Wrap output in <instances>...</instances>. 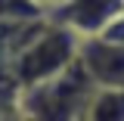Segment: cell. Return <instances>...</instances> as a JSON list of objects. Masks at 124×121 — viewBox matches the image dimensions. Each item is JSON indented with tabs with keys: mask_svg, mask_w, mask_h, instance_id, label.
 I'll use <instances>...</instances> for the list:
<instances>
[{
	"mask_svg": "<svg viewBox=\"0 0 124 121\" xmlns=\"http://www.w3.org/2000/svg\"><path fill=\"white\" fill-rule=\"evenodd\" d=\"M93 90V81L81 68V62H75L62 75L22 90L19 103L25 121H84V109Z\"/></svg>",
	"mask_w": 124,
	"mask_h": 121,
	"instance_id": "obj_1",
	"label": "cell"
},
{
	"mask_svg": "<svg viewBox=\"0 0 124 121\" xmlns=\"http://www.w3.org/2000/svg\"><path fill=\"white\" fill-rule=\"evenodd\" d=\"M78 50H81V40L71 31L50 22V16H46L44 28L28 40V47L19 53V59L13 65V81L19 87V93L62 75L65 68H71L78 62Z\"/></svg>",
	"mask_w": 124,
	"mask_h": 121,
	"instance_id": "obj_2",
	"label": "cell"
},
{
	"mask_svg": "<svg viewBox=\"0 0 124 121\" xmlns=\"http://www.w3.org/2000/svg\"><path fill=\"white\" fill-rule=\"evenodd\" d=\"M124 13V0H62L50 9V22L71 31L78 40L102 37L106 28Z\"/></svg>",
	"mask_w": 124,
	"mask_h": 121,
	"instance_id": "obj_3",
	"label": "cell"
},
{
	"mask_svg": "<svg viewBox=\"0 0 124 121\" xmlns=\"http://www.w3.org/2000/svg\"><path fill=\"white\" fill-rule=\"evenodd\" d=\"M78 62L93 81V87H124V47L102 37L81 40Z\"/></svg>",
	"mask_w": 124,
	"mask_h": 121,
	"instance_id": "obj_4",
	"label": "cell"
},
{
	"mask_svg": "<svg viewBox=\"0 0 124 121\" xmlns=\"http://www.w3.org/2000/svg\"><path fill=\"white\" fill-rule=\"evenodd\" d=\"M84 121H124V87H96L84 109Z\"/></svg>",
	"mask_w": 124,
	"mask_h": 121,
	"instance_id": "obj_5",
	"label": "cell"
},
{
	"mask_svg": "<svg viewBox=\"0 0 124 121\" xmlns=\"http://www.w3.org/2000/svg\"><path fill=\"white\" fill-rule=\"evenodd\" d=\"M44 9H37L28 0H0V25L6 22H28V19H44Z\"/></svg>",
	"mask_w": 124,
	"mask_h": 121,
	"instance_id": "obj_6",
	"label": "cell"
},
{
	"mask_svg": "<svg viewBox=\"0 0 124 121\" xmlns=\"http://www.w3.org/2000/svg\"><path fill=\"white\" fill-rule=\"evenodd\" d=\"M0 121H25L19 96H13V93H0Z\"/></svg>",
	"mask_w": 124,
	"mask_h": 121,
	"instance_id": "obj_7",
	"label": "cell"
},
{
	"mask_svg": "<svg viewBox=\"0 0 124 121\" xmlns=\"http://www.w3.org/2000/svg\"><path fill=\"white\" fill-rule=\"evenodd\" d=\"M28 3H34V6H37V9H44V13L50 16V9H53V6H59L62 0H28Z\"/></svg>",
	"mask_w": 124,
	"mask_h": 121,
	"instance_id": "obj_8",
	"label": "cell"
}]
</instances>
